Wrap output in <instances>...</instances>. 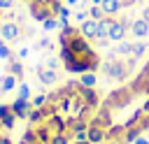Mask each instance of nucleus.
Here are the masks:
<instances>
[{
    "label": "nucleus",
    "instance_id": "1",
    "mask_svg": "<svg viewBox=\"0 0 149 144\" xmlns=\"http://www.w3.org/2000/svg\"><path fill=\"white\" fill-rule=\"evenodd\" d=\"M102 105V93L95 86H86L79 79H70L44 95V102L33 111L44 116H58L68 128L77 132V139L86 137V130Z\"/></svg>",
    "mask_w": 149,
    "mask_h": 144
},
{
    "label": "nucleus",
    "instance_id": "2",
    "mask_svg": "<svg viewBox=\"0 0 149 144\" xmlns=\"http://www.w3.org/2000/svg\"><path fill=\"white\" fill-rule=\"evenodd\" d=\"M58 63L70 74H86L98 72L102 58L79 26L65 23L58 30Z\"/></svg>",
    "mask_w": 149,
    "mask_h": 144
},
{
    "label": "nucleus",
    "instance_id": "3",
    "mask_svg": "<svg viewBox=\"0 0 149 144\" xmlns=\"http://www.w3.org/2000/svg\"><path fill=\"white\" fill-rule=\"evenodd\" d=\"M102 70L107 77H112L114 81H128L135 72H137V58L130 53V56H121V53H114L102 60Z\"/></svg>",
    "mask_w": 149,
    "mask_h": 144
},
{
    "label": "nucleus",
    "instance_id": "4",
    "mask_svg": "<svg viewBox=\"0 0 149 144\" xmlns=\"http://www.w3.org/2000/svg\"><path fill=\"white\" fill-rule=\"evenodd\" d=\"M21 2L26 5L28 14L40 23L49 19H58L61 12L65 9V0H21Z\"/></svg>",
    "mask_w": 149,
    "mask_h": 144
},
{
    "label": "nucleus",
    "instance_id": "5",
    "mask_svg": "<svg viewBox=\"0 0 149 144\" xmlns=\"http://www.w3.org/2000/svg\"><path fill=\"white\" fill-rule=\"evenodd\" d=\"M130 30V21L128 19H116V16H107V37L112 42H121L126 37V33Z\"/></svg>",
    "mask_w": 149,
    "mask_h": 144
},
{
    "label": "nucleus",
    "instance_id": "6",
    "mask_svg": "<svg viewBox=\"0 0 149 144\" xmlns=\"http://www.w3.org/2000/svg\"><path fill=\"white\" fill-rule=\"evenodd\" d=\"M16 123H19V116L12 102H0V135H12Z\"/></svg>",
    "mask_w": 149,
    "mask_h": 144
},
{
    "label": "nucleus",
    "instance_id": "7",
    "mask_svg": "<svg viewBox=\"0 0 149 144\" xmlns=\"http://www.w3.org/2000/svg\"><path fill=\"white\" fill-rule=\"evenodd\" d=\"M0 37L5 42H16V39L23 37V30H21V26L16 21H7V23L0 26Z\"/></svg>",
    "mask_w": 149,
    "mask_h": 144
},
{
    "label": "nucleus",
    "instance_id": "8",
    "mask_svg": "<svg viewBox=\"0 0 149 144\" xmlns=\"http://www.w3.org/2000/svg\"><path fill=\"white\" fill-rule=\"evenodd\" d=\"M37 77H40V81L47 86V84H54V81L58 79V72H56V67L42 63V65H37Z\"/></svg>",
    "mask_w": 149,
    "mask_h": 144
},
{
    "label": "nucleus",
    "instance_id": "9",
    "mask_svg": "<svg viewBox=\"0 0 149 144\" xmlns=\"http://www.w3.org/2000/svg\"><path fill=\"white\" fill-rule=\"evenodd\" d=\"M98 5H100V9H102L105 16H116L123 9V2L121 0H100Z\"/></svg>",
    "mask_w": 149,
    "mask_h": 144
},
{
    "label": "nucleus",
    "instance_id": "10",
    "mask_svg": "<svg viewBox=\"0 0 149 144\" xmlns=\"http://www.w3.org/2000/svg\"><path fill=\"white\" fill-rule=\"evenodd\" d=\"M130 33L135 35V37H147L149 35V21H144L142 16L140 19H135V21H130Z\"/></svg>",
    "mask_w": 149,
    "mask_h": 144
},
{
    "label": "nucleus",
    "instance_id": "11",
    "mask_svg": "<svg viewBox=\"0 0 149 144\" xmlns=\"http://www.w3.org/2000/svg\"><path fill=\"white\" fill-rule=\"evenodd\" d=\"M7 60H9L7 72H9V74H14L16 79H19V77H23V65H21V60H16L14 56H12V58H7Z\"/></svg>",
    "mask_w": 149,
    "mask_h": 144
},
{
    "label": "nucleus",
    "instance_id": "12",
    "mask_svg": "<svg viewBox=\"0 0 149 144\" xmlns=\"http://www.w3.org/2000/svg\"><path fill=\"white\" fill-rule=\"evenodd\" d=\"M12 88H16V77L14 74H7L2 79V91H12Z\"/></svg>",
    "mask_w": 149,
    "mask_h": 144
},
{
    "label": "nucleus",
    "instance_id": "13",
    "mask_svg": "<svg viewBox=\"0 0 149 144\" xmlns=\"http://www.w3.org/2000/svg\"><path fill=\"white\" fill-rule=\"evenodd\" d=\"M79 81L86 84V86H95V72H86V74H81Z\"/></svg>",
    "mask_w": 149,
    "mask_h": 144
},
{
    "label": "nucleus",
    "instance_id": "14",
    "mask_svg": "<svg viewBox=\"0 0 149 144\" xmlns=\"http://www.w3.org/2000/svg\"><path fill=\"white\" fill-rule=\"evenodd\" d=\"M58 26H61V21H58V19H49V21H44V23H42V28H44V30H54V28H58Z\"/></svg>",
    "mask_w": 149,
    "mask_h": 144
},
{
    "label": "nucleus",
    "instance_id": "15",
    "mask_svg": "<svg viewBox=\"0 0 149 144\" xmlns=\"http://www.w3.org/2000/svg\"><path fill=\"white\" fill-rule=\"evenodd\" d=\"M16 98H26V100H28V98H30V88H28L26 84H21V88H19V95H16Z\"/></svg>",
    "mask_w": 149,
    "mask_h": 144
},
{
    "label": "nucleus",
    "instance_id": "16",
    "mask_svg": "<svg viewBox=\"0 0 149 144\" xmlns=\"http://www.w3.org/2000/svg\"><path fill=\"white\" fill-rule=\"evenodd\" d=\"M12 7H14V0H0V9L2 12H9Z\"/></svg>",
    "mask_w": 149,
    "mask_h": 144
},
{
    "label": "nucleus",
    "instance_id": "17",
    "mask_svg": "<svg viewBox=\"0 0 149 144\" xmlns=\"http://www.w3.org/2000/svg\"><path fill=\"white\" fill-rule=\"evenodd\" d=\"M0 144H14L9 135H0Z\"/></svg>",
    "mask_w": 149,
    "mask_h": 144
},
{
    "label": "nucleus",
    "instance_id": "18",
    "mask_svg": "<svg viewBox=\"0 0 149 144\" xmlns=\"http://www.w3.org/2000/svg\"><path fill=\"white\" fill-rule=\"evenodd\" d=\"M142 107H144V111H147V114H149V95H147V98H144V100H142Z\"/></svg>",
    "mask_w": 149,
    "mask_h": 144
},
{
    "label": "nucleus",
    "instance_id": "19",
    "mask_svg": "<svg viewBox=\"0 0 149 144\" xmlns=\"http://www.w3.org/2000/svg\"><path fill=\"white\" fill-rule=\"evenodd\" d=\"M133 144H149V139H147V137H140V139H135Z\"/></svg>",
    "mask_w": 149,
    "mask_h": 144
},
{
    "label": "nucleus",
    "instance_id": "20",
    "mask_svg": "<svg viewBox=\"0 0 149 144\" xmlns=\"http://www.w3.org/2000/svg\"><path fill=\"white\" fill-rule=\"evenodd\" d=\"M142 19H144V21H149V7H144V12H142Z\"/></svg>",
    "mask_w": 149,
    "mask_h": 144
},
{
    "label": "nucleus",
    "instance_id": "21",
    "mask_svg": "<svg viewBox=\"0 0 149 144\" xmlns=\"http://www.w3.org/2000/svg\"><path fill=\"white\" fill-rule=\"evenodd\" d=\"M0 26H2V9H0Z\"/></svg>",
    "mask_w": 149,
    "mask_h": 144
},
{
    "label": "nucleus",
    "instance_id": "22",
    "mask_svg": "<svg viewBox=\"0 0 149 144\" xmlns=\"http://www.w3.org/2000/svg\"><path fill=\"white\" fill-rule=\"evenodd\" d=\"M100 144H112V142H100Z\"/></svg>",
    "mask_w": 149,
    "mask_h": 144
},
{
    "label": "nucleus",
    "instance_id": "23",
    "mask_svg": "<svg viewBox=\"0 0 149 144\" xmlns=\"http://www.w3.org/2000/svg\"><path fill=\"white\" fill-rule=\"evenodd\" d=\"M147 56H149V51H147Z\"/></svg>",
    "mask_w": 149,
    "mask_h": 144
}]
</instances>
